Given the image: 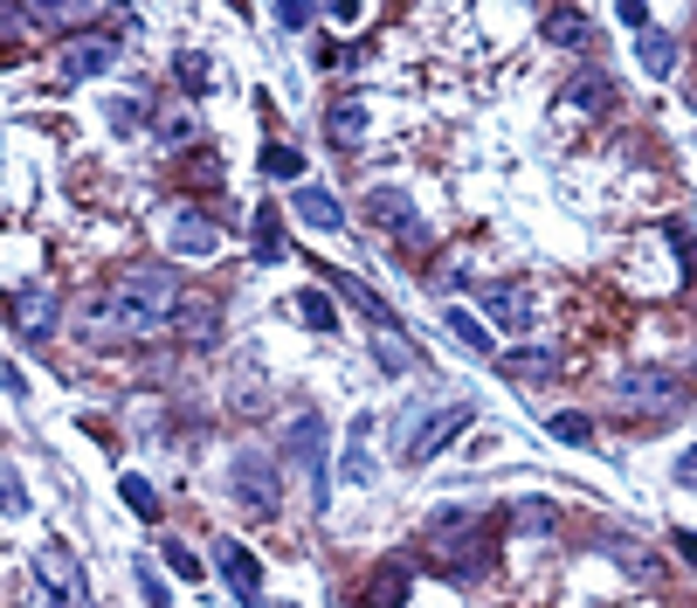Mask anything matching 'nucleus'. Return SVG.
Returning a JSON list of instances; mask_svg holds the SVG:
<instances>
[{
  "instance_id": "obj_9",
  "label": "nucleus",
  "mask_w": 697,
  "mask_h": 608,
  "mask_svg": "<svg viewBox=\"0 0 697 608\" xmlns=\"http://www.w3.org/2000/svg\"><path fill=\"white\" fill-rule=\"evenodd\" d=\"M228 484H235V498H243L249 512H276V484H283V470H276V456L270 449H243L228 464Z\"/></svg>"
},
{
  "instance_id": "obj_32",
  "label": "nucleus",
  "mask_w": 697,
  "mask_h": 608,
  "mask_svg": "<svg viewBox=\"0 0 697 608\" xmlns=\"http://www.w3.org/2000/svg\"><path fill=\"white\" fill-rule=\"evenodd\" d=\"M173 77H180V91H187V97H201L208 83H214V70H208V56H201V49H180V56H173Z\"/></svg>"
},
{
  "instance_id": "obj_26",
  "label": "nucleus",
  "mask_w": 697,
  "mask_h": 608,
  "mask_svg": "<svg viewBox=\"0 0 697 608\" xmlns=\"http://www.w3.org/2000/svg\"><path fill=\"white\" fill-rule=\"evenodd\" d=\"M374 360L387 366V374H422V353L401 332H374Z\"/></svg>"
},
{
  "instance_id": "obj_35",
  "label": "nucleus",
  "mask_w": 697,
  "mask_h": 608,
  "mask_svg": "<svg viewBox=\"0 0 697 608\" xmlns=\"http://www.w3.org/2000/svg\"><path fill=\"white\" fill-rule=\"evenodd\" d=\"M152 132H160L166 145H193V118L187 112H160V118H152Z\"/></svg>"
},
{
  "instance_id": "obj_20",
  "label": "nucleus",
  "mask_w": 697,
  "mask_h": 608,
  "mask_svg": "<svg viewBox=\"0 0 697 608\" xmlns=\"http://www.w3.org/2000/svg\"><path fill=\"white\" fill-rule=\"evenodd\" d=\"M407 588H415V560H387V568H374V581H366V608H401Z\"/></svg>"
},
{
  "instance_id": "obj_37",
  "label": "nucleus",
  "mask_w": 697,
  "mask_h": 608,
  "mask_svg": "<svg viewBox=\"0 0 697 608\" xmlns=\"http://www.w3.org/2000/svg\"><path fill=\"white\" fill-rule=\"evenodd\" d=\"M180 332H187L193 346H208V339H214V312H208V304H187V312H180Z\"/></svg>"
},
{
  "instance_id": "obj_38",
  "label": "nucleus",
  "mask_w": 697,
  "mask_h": 608,
  "mask_svg": "<svg viewBox=\"0 0 697 608\" xmlns=\"http://www.w3.org/2000/svg\"><path fill=\"white\" fill-rule=\"evenodd\" d=\"M670 243L684 256V277H697V222H670Z\"/></svg>"
},
{
  "instance_id": "obj_30",
  "label": "nucleus",
  "mask_w": 697,
  "mask_h": 608,
  "mask_svg": "<svg viewBox=\"0 0 697 608\" xmlns=\"http://www.w3.org/2000/svg\"><path fill=\"white\" fill-rule=\"evenodd\" d=\"M539 28H546V42H559V49H580V42H587V14H574V8H553L546 21H539Z\"/></svg>"
},
{
  "instance_id": "obj_33",
  "label": "nucleus",
  "mask_w": 697,
  "mask_h": 608,
  "mask_svg": "<svg viewBox=\"0 0 697 608\" xmlns=\"http://www.w3.org/2000/svg\"><path fill=\"white\" fill-rule=\"evenodd\" d=\"M642 70H649V77H670V70H677V42L649 28V35H642Z\"/></svg>"
},
{
  "instance_id": "obj_40",
  "label": "nucleus",
  "mask_w": 697,
  "mask_h": 608,
  "mask_svg": "<svg viewBox=\"0 0 697 608\" xmlns=\"http://www.w3.org/2000/svg\"><path fill=\"white\" fill-rule=\"evenodd\" d=\"M607 553H615L622 568H628V574H649V560L636 553V539H622V533H615V539H607Z\"/></svg>"
},
{
  "instance_id": "obj_12",
  "label": "nucleus",
  "mask_w": 697,
  "mask_h": 608,
  "mask_svg": "<svg viewBox=\"0 0 697 608\" xmlns=\"http://www.w3.org/2000/svg\"><path fill=\"white\" fill-rule=\"evenodd\" d=\"M76 339H83V346H118V339H132V332H125V304H118V291H91V297H83Z\"/></svg>"
},
{
  "instance_id": "obj_17",
  "label": "nucleus",
  "mask_w": 697,
  "mask_h": 608,
  "mask_svg": "<svg viewBox=\"0 0 697 608\" xmlns=\"http://www.w3.org/2000/svg\"><path fill=\"white\" fill-rule=\"evenodd\" d=\"M553 346H511V353H497V374L518 381V387H539V381H553Z\"/></svg>"
},
{
  "instance_id": "obj_11",
  "label": "nucleus",
  "mask_w": 697,
  "mask_h": 608,
  "mask_svg": "<svg viewBox=\"0 0 697 608\" xmlns=\"http://www.w3.org/2000/svg\"><path fill=\"white\" fill-rule=\"evenodd\" d=\"M214 568H222V581H228V595L235 601H263V560H256L243 539H222V547H214Z\"/></svg>"
},
{
  "instance_id": "obj_34",
  "label": "nucleus",
  "mask_w": 697,
  "mask_h": 608,
  "mask_svg": "<svg viewBox=\"0 0 697 608\" xmlns=\"http://www.w3.org/2000/svg\"><path fill=\"white\" fill-rule=\"evenodd\" d=\"M104 125H111V132H139V125H145V97H111V104H104Z\"/></svg>"
},
{
  "instance_id": "obj_41",
  "label": "nucleus",
  "mask_w": 697,
  "mask_h": 608,
  "mask_svg": "<svg viewBox=\"0 0 697 608\" xmlns=\"http://www.w3.org/2000/svg\"><path fill=\"white\" fill-rule=\"evenodd\" d=\"M28 512V491H21V470H8V518Z\"/></svg>"
},
{
  "instance_id": "obj_15",
  "label": "nucleus",
  "mask_w": 697,
  "mask_h": 608,
  "mask_svg": "<svg viewBox=\"0 0 697 608\" xmlns=\"http://www.w3.org/2000/svg\"><path fill=\"white\" fill-rule=\"evenodd\" d=\"M291 214H297L304 229H332V235L345 229V201H339L332 187H311V180L291 187Z\"/></svg>"
},
{
  "instance_id": "obj_23",
  "label": "nucleus",
  "mask_w": 697,
  "mask_h": 608,
  "mask_svg": "<svg viewBox=\"0 0 697 608\" xmlns=\"http://www.w3.org/2000/svg\"><path fill=\"white\" fill-rule=\"evenodd\" d=\"M442 325H449V339L463 346V353H476V360H497V346H491V332L476 325V312H463V304H442Z\"/></svg>"
},
{
  "instance_id": "obj_39",
  "label": "nucleus",
  "mask_w": 697,
  "mask_h": 608,
  "mask_svg": "<svg viewBox=\"0 0 697 608\" xmlns=\"http://www.w3.org/2000/svg\"><path fill=\"white\" fill-rule=\"evenodd\" d=\"M270 21H276V28H311V21H318V8H304V0H283V8H276Z\"/></svg>"
},
{
  "instance_id": "obj_13",
  "label": "nucleus",
  "mask_w": 697,
  "mask_h": 608,
  "mask_svg": "<svg viewBox=\"0 0 697 608\" xmlns=\"http://www.w3.org/2000/svg\"><path fill=\"white\" fill-rule=\"evenodd\" d=\"M339 484H345V491L374 484V416H353V429H345V456H339Z\"/></svg>"
},
{
  "instance_id": "obj_22",
  "label": "nucleus",
  "mask_w": 697,
  "mask_h": 608,
  "mask_svg": "<svg viewBox=\"0 0 697 608\" xmlns=\"http://www.w3.org/2000/svg\"><path fill=\"white\" fill-rule=\"evenodd\" d=\"M559 104H574V112H607V104H622V91H615V77H601V70H580V77L559 91Z\"/></svg>"
},
{
  "instance_id": "obj_43",
  "label": "nucleus",
  "mask_w": 697,
  "mask_h": 608,
  "mask_svg": "<svg viewBox=\"0 0 697 608\" xmlns=\"http://www.w3.org/2000/svg\"><path fill=\"white\" fill-rule=\"evenodd\" d=\"M139 588H145L152 608H166V588H160V574H152V568H139Z\"/></svg>"
},
{
  "instance_id": "obj_28",
  "label": "nucleus",
  "mask_w": 697,
  "mask_h": 608,
  "mask_svg": "<svg viewBox=\"0 0 697 608\" xmlns=\"http://www.w3.org/2000/svg\"><path fill=\"white\" fill-rule=\"evenodd\" d=\"M553 526H559V512L546 505V498H525V505L511 512V533L518 539H539V533H553Z\"/></svg>"
},
{
  "instance_id": "obj_8",
  "label": "nucleus",
  "mask_w": 697,
  "mask_h": 608,
  "mask_svg": "<svg viewBox=\"0 0 697 608\" xmlns=\"http://www.w3.org/2000/svg\"><path fill=\"white\" fill-rule=\"evenodd\" d=\"M166 249L173 256H222V214H208L201 201L166 208Z\"/></svg>"
},
{
  "instance_id": "obj_18",
  "label": "nucleus",
  "mask_w": 697,
  "mask_h": 608,
  "mask_svg": "<svg viewBox=\"0 0 697 608\" xmlns=\"http://www.w3.org/2000/svg\"><path fill=\"white\" fill-rule=\"evenodd\" d=\"M324 284H332L339 297H353V304H359V312H366V318H374V325H380V332H401V318H394V304H387L380 291H366V284H359V277H353V270H324Z\"/></svg>"
},
{
  "instance_id": "obj_44",
  "label": "nucleus",
  "mask_w": 697,
  "mask_h": 608,
  "mask_svg": "<svg viewBox=\"0 0 697 608\" xmlns=\"http://www.w3.org/2000/svg\"><path fill=\"white\" fill-rule=\"evenodd\" d=\"M677 484H697V449H684V456H677Z\"/></svg>"
},
{
  "instance_id": "obj_10",
  "label": "nucleus",
  "mask_w": 697,
  "mask_h": 608,
  "mask_svg": "<svg viewBox=\"0 0 697 608\" xmlns=\"http://www.w3.org/2000/svg\"><path fill=\"white\" fill-rule=\"evenodd\" d=\"M118 56H125V49H118L111 35H76V42H62V49H56V70L70 77V83H91V77L111 70Z\"/></svg>"
},
{
  "instance_id": "obj_21",
  "label": "nucleus",
  "mask_w": 697,
  "mask_h": 608,
  "mask_svg": "<svg viewBox=\"0 0 697 608\" xmlns=\"http://www.w3.org/2000/svg\"><path fill=\"white\" fill-rule=\"evenodd\" d=\"M366 132H374V118H366V104H359V97H345V104H332V112H324V139H332V145L359 152Z\"/></svg>"
},
{
  "instance_id": "obj_31",
  "label": "nucleus",
  "mask_w": 697,
  "mask_h": 608,
  "mask_svg": "<svg viewBox=\"0 0 697 608\" xmlns=\"http://www.w3.org/2000/svg\"><path fill=\"white\" fill-rule=\"evenodd\" d=\"M263 173H270V180H291V187H304V152L297 145H263Z\"/></svg>"
},
{
  "instance_id": "obj_27",
  "label": "nucleus",
  "mask_w": 697,
  "mask_h": 608,
  "mask_svg": "<svg viewBox=\"0 0 697 608\" xmlns=\"http://www.w3.org/2000/svg\"><path fill=\"white\" fill-rule=\"evenodd\" d=\"M187 187H208V194H228V166L214 160V152H187Z\"/></svg>"
},
{
  "instance_id": "obj_16",
  "label": "nucleus",
  "mask_w": 697,
  "mask_h": 608,
  "mask_svg": "<svg viewBox=\"0 0 697 608\" xmlns=\"http://www.w3.org/2000/svg\"><path fill=\"white\" fill-rule=\"evenodd\" d=\"M484 312H491V325H505V332H525V325L539 318V297L525 284H491L484 291Z\"/></svg>"
},
{
  "instance_id": "obj_3",
  "label": "nucleus",
  "mask_w": 697,
  "mask_h": 608,
  "mask_svg": "<svg viewBox=\"0 0 697 608\" xmlns=\"http://www.w3.org/2000/svg\"><path fill=\"white\" fill-rule=\"evenodd\" d=\"M677 401H684V387H677V374H663V366H636V374H622L607 387V408H615V416H670Z\"/></svg>"
},
{
  "instance_id": "obj_7",
  "label": "nucleus",
  "mask_w": 697,
  "mask_h": 608,
  "mask_svg": "<svg viewBox=\"0 0 697 608\" xmlns=\"http://www.w3.org/2000/svg\"><path fill=\"white\" fill-rule=\"evenodd\" d=\"M470 422H476V401H449V408H435V416H422V422H415V436L401 443V464H435V456H442L456 436H463Z\"/></svg>"
},
{
  "instance_id": "obj_25",
  "label": "nucleus",
  "mask_w": 697,
  "mask_h": 608,
  "mask_svg": "<svg viewBox=\"0 0 697 608\" xmlns=\"http://www.w3.org/2000/svg\"><path fill=\"white\" fill-rule=\"evenodd\" d=\"M118 498H125V512H132V518H145V526H160V491H152L139 470H125V477H118Z\"/></svg>"
},
{
  "instance_id": "obj_6",
  "label": "nucleus",
  "mask_w": 697,
  "mask_h": 608,
  "mask_svg": "<svg viewBox=\"0 0 697 608\" xmlns=\"http://www.w3.org/2000/svg\"><path fill=\"white\" fill-rule=\"evenodd\" d=\"M35 581L49 588V601H56V608H83V601H91V574H83V560L62 547V539L35 547Z\"/></svg>"
},
{
  "instance_id": "obj_14",
  "label": "nucleus",
  "mask_w": 697,
  "mask_h": 608,
  "mask_svg": "<svg viewBox=\"0 0 697 608\" xmlns=\"http://www.w3.org/2000/svg\"><path fill=\"white\" fill-rule=\"evenodd\" d=\"M366 214H374L380 229H394L401 243H415V249L428 243V229L415 222V208H407V194H394V187H374V194H366Z\"/></svg>"
},
{
  "instance_id": "obj_29",
  "label": "nucleus",
  "mask_w": 697,
  "mask_h": 608,
  "mask_svg": "<svg viewBox=\"0 0 697 608\" xmlns=\"http://www.w3.org/2000/svg\"><path fill=\"white\" fill-rule=\"evenodd\" d=\"M546 436H553V443H566V449H587V443H594V416L566 408V416H553V422H546Z\"/></svg>"
},
{
  "instance_id": "obj_1",
  "label": "nucleus",
  "mask_w": 697,
  "mask_h": 608,
  "mask_svg": "<svg viewBox=\"0 0 697 608\" xmlns=\"http://www.w3.org/2000/svg\"><path fill=\"white\" fill-rule=\"evenodd\" d=\"M428 539H435V568H442L456 588H476L497 560V526L491 512H470V505H449L428 518Z\"/></svg>"
},
{
  "instance_id": "obj_24",
  "label": "nucleus",
  "mask_w": 697,
  "mask_h": 608,
  "mask_svg": "<svg viewBox=\"0 0 697 608\" xmlns=\"http://www.w3.org/2000/svg\"><path fill=\"white\" fill-rule=\"evenodd\" d=\"M291 312L304 318V332H339V312H332V291H324V284H304L291 297Z\"/></svg>"
},
{
  "instance_id": "obj_19",
  "label": "nucleus",
  "mask_w": 697,
  "mask_h": 608,
  "mask_svg": "<svg viewBox=\"0 0 697 608\" xmlns=\"http://www.w3.org/2000/svg\"><path fill=\"white\" fill-rule=\"evenodd\" d=\"M249 249H256V264H263V270L291 256V235H283V214H276V201L249 214Z\"/></svg>"
},
{
  "instance_id": "obj_42",
  "label": "nucleus",
  "mask_w": 697,
  "mask_h": 608,
  "mask_svg": "<svg viewBox=\"0 0 697 608\" xmlns=\"http://www.w3.org/2000/svg\"><path fill=\"white\" fill-rule=\"evenodd\" d=\"M670 547H677V553H684V568L697 574V533H684V526H677V533H670Z\"/></svg>"
},
{
  "instance_id": "obj_2",
  "label": "nucleus",
  "mask_w": 697,
  "mask_h": 608,
  "mask_svg": "<svg viewBox=\"0 0 697 608\" xmlns=\"http://www.w3.org/2000/svg\"><path fill=\"white\" fill-rule=\"evenodd\" d=\"M118 304H125V332L132 339H160L173 325V312H180V277H173L166 264H139L118 284Z\"/></svg>"
},
{
  "instance_id": "obj_4",
  "label": "nucleus",
  "mask_w": 697,
  "mask_h": 608,
  "mask_svg": "<svg viewBox=\"0 0 697 608\" xmlns=\"http://www.w3.org/2000/svg\"><path fill=\"white\" fill-rule=\"evenodd\" d=\"M324 443H332V436H324V422L311 416V408H304V416L291 422V436H283V456H291V464L304 470V484H311V498H318V505H332L339 470L324 464Z\"/></svg>"
},
{
  "instance_id": "obj_36",
  "label": "nucleus",
  "mask_w": 697,
  "mask_h": 608,
  "mask_svg": "<svg viewBox=\"0 0 697 608\" xmlns=\"http://www.w3.org/2000/svg\"><path fill=\"white\" fill-rule=\"evenodd\" d=\"M166 568L180 574V581H201V574H208V560H201V553H187L180 539H166Z\"/></svg>"
},
{
  "instance_id": "obj_5",
  "label": "nucleus",
  "mask_w": 697,
  "mask_h": 608,
  "mask_svg": "<svg viewBox=\"0 0 697 608\" xmlns=\"http://www.w3.org/2000/svg\"><path fill=\"white\" fill-rule=\"evenodd\" d=\"M8 318H14V339H21V346H42V339L56 332V318H62L56 284H49V277H28V284H14Z\"/></svg>"
}]
</instances>
